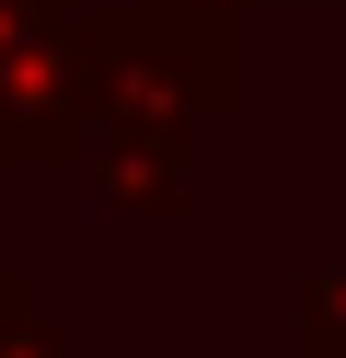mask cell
I'll use <instances>...</instances> for the list:
<instances>
[{
  "mask_svg": "<svg viewBox=\"0 0 346 358\" xmlns=\"http://www.w3.org/2000/svg\"><path fill=\"white\" fill-rule=\"evenodd\" d=\"M0 358H69V335L46 324V312H12V324H0Z\"/></svg>",
  "mask_w": 346,
  "mask_h": 358,
  "instance_id": "6da1fadb",
  "label": "cell"
},
{
  "mask_svg": "<svg viewBox=\"0 0 346 358\" xmlns=\"http://www.w3.org/2000/svg\"><path fill=\"white\" fill-rule=\"evenodd\" d=\"M12 312H35V289H23V278H0V324H12Z\"/></svg>",
  "mask_w": 346,
  "mask_h": 358,
  "instance_id": "7a4b0ae2",
  "label": "cell"
}]
</instances>
